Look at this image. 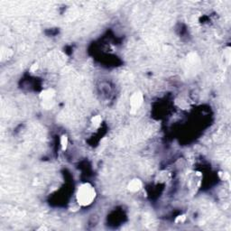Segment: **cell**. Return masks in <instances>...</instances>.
Segmentation results:
<instances>
[{
    "instance_id": "6da1fadb",
    "label": "cell",
    "mask_w": 231,
    "mask_h": 231,
    "mask_svg": "<svg viewBox=\"0 0 231 231\" xmlns=\"http://www.w3.org/2000/svg\"><path fill=\"white\" fill-rule=\"evenodd\" d=\"M96 198V191L94 187L89 183L81 184L76 193L77 202L80 206H88L90 205Z\"/></svg>"
},
{
    "instance_id": "7a4b0ae2",
    "label": "cell",
    "mask_w": 231,
    "mask_h": 231,
    "mask_svg": "<svg viewBox=\"0 0 231 231\" xmlns=\"http://www.w3.org/2000/svg\"><path fill=\"white\" fill-rule=\"evenodd\" d=\"M144 101V96L140 91H136L131 96L130 99V113L135 114L142 106Z\"/></svg>"
},
{
    "instance_id": "3957f363",
    "label": "cell",
    "mask_w": 231,
    "mask_h": 231,
    "mask_svg": "<svg viewBox=\"0 0 231 231\" xmlns=\"http://www.w3.org/2000/svg\"><path fill=\"white\" fill-rule=\"evenodd\" d=\"M142 182H141L139 179H134L132 180L128 185H127V189L129 191L131 192H136L139 191L141 189H142Z\"/></svg>"
},
{
    "instance_id": "277c9868",
    "label": "cell",
    "mask_w": 231,
    "mask_h": 231,
    "mask_svg": "<svg viewBox=\"0 0 231 231\" xmlns=\"http://www.w3.org/2000/svg\"><path fill=\"white\" fill-rule=\"evenodd\" d=\"M55 95V91L53 88H47L45 90H43L40 94V98L42 101H46V100H53V98Z\"/></svg>"
},
{
    "instance_id": "5b68a950",
    "label": "cell",
    "mask_w": 231,
    "mask_h": 231,
    "mask_svg": "<svg viewBox=\"0 0 231 231\" xmlns=\"http://www.w3.org/2000/svg\"><path fill=\"white\" fill-rule=\"evenodd\" d=\"M101 122H102V117L99 115H96L91 118V123L95 127H99L101 125Z\"/></svg>"
},
{
    "instance_id": "8992f818",
    "label": "cell",
    "mask_w": 231,
    "mask_h": 231,
    "mask_svg": "<svg viewBox=\"0 0 231 231\" xmlns=\"http://www.w3.org/2000/svg\"><path fill=\"white\" fill-rule=\"evenodd\" d=\"M68 143H69L68 137H67V136L63 135L61 137V145H62V149L63 151H65L67 149V147H68Z\"/></svg>"
},
{
    "instance_id": "52a82bcc",
    "label": "cell",
    "mask_w": 231,
    "mask_h": 231,
    "mask_svg": "<svg viewBox=\"0 0 231 231\" xmlns=\"http://www.w3.org/2000/svg\"><path fill=\"white\" fill-rule=\"evenodd\" d=\"M185 219H186V216L181 215V216H179V217H177V219H175V222L176 223H182L185 221Z\"/></svg>"
},
{
    "instance_id": "ba28073f",
    "label": "cell",
    "mask_w": 231,
    "mask_h": 231,
    "mask_svg": "<svg viewBox=\"0 0 231 231\" xmlns=\"http://www.w3.org/2000/svg\"><path fill=\"white\" fill-rule=\"evenodd\" d=\"M219 176L223 180H229V174L228 173H219Z\"/></svg>"
},
{
    "instance_id": "9c48e42d",
    "label": "cell",
    "mask_w": 231,
    "mask_h": 231,
    "mask_svg": "<svg viewBox=\"0 0 231 231\" xmlns=\"http://www.w3.org/2000/svg\"><path fill=\"white\" fill-rule=\"evenodd\" d=\"M37 68H38V65H37V63H34V64H33L32 65V67H31V71H35L36 70H37Z\"/></svg>"
}]
</instances>
